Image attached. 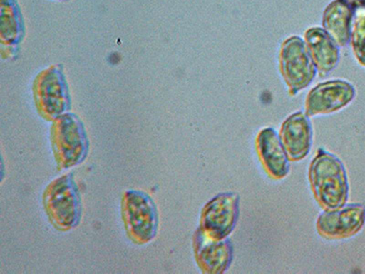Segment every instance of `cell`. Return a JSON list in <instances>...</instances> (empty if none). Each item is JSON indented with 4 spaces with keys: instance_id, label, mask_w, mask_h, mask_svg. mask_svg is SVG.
I'll list each match as a JSON object with an SVG mask.
<instances>
[{
    "instance_id": "cell-14",
    "label": "cell",
    "mask_w": 365,
    "mask_h": 274,
    "mask_svg": "<svg viewBox=\"0 0 365 274\" xmlns=\"http://www.w3.org/2000/svg\"><path fill=\"white\" fill-rule=\"evenodd\" d=\"M353 19V6L341 0H335L325 9L322 26L339 47H344L351 40Z\"/></svg>"
},
{
    "instance_id": "cell-1",
    "label": "cell",
    "mask_w": 365,
    "mask_h": 274,
    "mask_svg": "<svg viewBox=\"0 0 365 274\" xmlns=\"http://www.w3.org/2000/svg\"><path fill=\"white\" fill-rule=\"evenodd\" d=\"M316 201L325 210H336L346 205L349 181L346 169L336 156L319 149L309 171Z\"/></svg>"
},
{
    "instance_id": "cell-15",
    "label": "cell",
    "mask_w": 365,
    "mask_h": 274,
    "mask_svg": "<svg viewBox=\"0 0 365 274\" xmlns=\"http://www.w3.org/2000/svg\"><path fill=\"white\" fill-rule=\"evenodd\" d=\"M350 42L355 59L365 67V4L354 9Z\"/></svg>"
},
{
    "instance_id": "cell-4",
    "label": "cell",
    "mask_w": 365,
    "mask_h": 274,
    "mask_svg": "<svg viewBox=\"0 0 365 274\" xmlns=\"http://www.w3.org/2000/svg\"><path fill=\"white\" fill-rule=\"evenodd\" d=\"M123 217L130 239L150 243L158 235L159 216L155 201L145 192L129 191L123 198Z\"/></svg>"
},
{
    "instance_id": "cell-12",
    "label": "cell",
    "mask_w": 365,
    "mask_h": 274,
    "mask_svg": "<svg viewBox=\"0 0 365 274\" xmlns=\"http://www.w3.org/2000/svg\"><path fill=\"white\" fill-rule=\"evenodd\" d=\"M257 148L264 168L270 177L284 178L289 171V156L280 136L272 128L262 130L257 137Z\"/></svg>"
},
{
    "instance_id": "cell-6",
    "label": "cell",
    "mask_w": 365,
    "mask_h": 274,
    "mask_svg": "<svg viewBox=\"0 0 365 274\" xmlns=\"http://www.w3.org/2000/svg\"><path fill=\"white\" fill-rule=\"evenodd\" d=\"M34 96L38 113L45 119H57L71 109L66 78L60 67H51L38 75Z\"/></svg>"
},
{
    "instance_id": "cell-2",
    "label": "cell",
    "mask_w": 365,
    "mask_h": 274,
    "mask_svg": "<svg viewBox=\"0 0 365 274\" xmlns=\"http://www.w3.org/2000/svg\"><path fill=\"white\" fill-rule=\"evenodd\" d=\"M51 145L58 168H70L83 163L89 152V140L79 117L64 113L53 120Z\"/></svg>"
},
{
    "instance_id": "cell-9",
    "label": "cell",
    "mask_w": 365,
    "mask_h": 274,
    "mask_svg": "<svg viewBox=\"0 0 365 274\" xmlns=\"http://www.w3.org/2000/svg\"><path fill=\"white\" fill-rule=\"evenodd\" d=\"M355 96L356 91L348 81H325L309 91L306 98V114L314 116L337 112L353 102Z\"/></svg>"
},
{
    "instance_id": "cell-8",
    "label": "cell",
    "mask_w": 365,
    "mask_h": 274,
    "mask_svg": "<svg viewBox=\"0 0 365 274\" xmlns=\"http://www.w3.org/2000/svg\"><path fill=\"white\" fill-rule=\"evenodd\" d=\"M364 224V206L346 204L336 210H326L319 215L317 230L327 239H347L359 233Z\"/></svg>"
},
{
    "instance_id": "cell-11",
    "label": "cell",
    "mask_w": 365,
    "mask_h": 274,
    "mask_svg": "<svg viewBox=\"0 0 365 274\" xmlns=\"http://www.w3.org/2000/svg\"><path fill=\"white\" fill-rule=\"evenodd\" d=\"M314 131L307 114L298 112L292 114L282 123L280 139L293 161L305 158L311 151Z\"/></svg>"
},
{
    "instance_id": "cell-13",
    "label": "cell",
    "mask_w": 365,
    "mask_h": 274,
    "mask_svg": "<svg viewBox=\"0 0 365 274\" xmlns=\"http://www.w3.org/2000/svg\"><path fill=\"white\" fill-rule=\"evenodd\" d=\"M306 45L317 68L319 77L327 76L340 61V49L330 35L322 28L307 29L304 35Z\"/></svg>"
},
{
    "instance_id": "cell-10",
    "label": "cell",
    "mask_w": 365,
    "mask_h": 274,
    "mask_svg": "<svg viewBox=\"0 0 365 274\" xmlns=\"http://www.w3.org/2000/svg\"><path fill=\"white\" fill-rule=\"evenodd\" d=\"M195 259L205 273H224L233 260L234 249L230 240H214L198 228L194 237Z\"/></svg>"
},
{
    "instance_id": "cell-5",
    "label": "cell",
    "mask_w": 365,
    "mask_h": 274,
    "mask_svg": "<svg viewBox=\"0 0 365 274\" xmlns=\"http://www.w3.org/2000/svg\"><path fill=\"white\" fill-rule=\"evenodd\" d=\"M279 68L291 96L307 88L318 71L305 41L299 36H292L283 42Z\"/></svg>"
},
{
    "instance_id": "cell-16",
    "label": "cell",
    "mask_w": 365,
    "mask_h": 274,
    "mask_svg": "<svg viewBox=\"0 0 365 274\" xmlns=\"http://www.w3.org/2000/svg\"><path fill=\"white\" fill-rule=\"evenodd\" d=\"M341 1L347 3L348 5L353 6L354 9L358 6L365 4V0H341Z\"/></svg>"
},
{
    "instance_id": "cell-3",
    "label": "cell",
    "mask_w": 365,
    "mask_h": 274,
    "mask_svg": "<svg viewBox=\"0 0 365 274\" xmlns=\"http://www.w3.org/2000/svg\"><path fill=\"white\" fill-rule=\"evenodd\" d=\"M43 202L48 218L58 230H68L79 225L81 194L71 173L55 179L48 186Z\"/></svg>"
},
{
    "instance_id": "cell-7",
    "label": "cell",
    "mask_w": 365,
    "mask_h": 274,
    "mask_svg": "<svg viewBox=\"0 0 365 274\" xmlns=\"http://www.w3.org/2000/svg\"><path fill=\"white\" fill-rule=\"evenodd\" d=\"M239 215V195L228 192L217 195L205 206L200 228L211 239H226L236 227Z\"/></svg>"
}]
</instances>
